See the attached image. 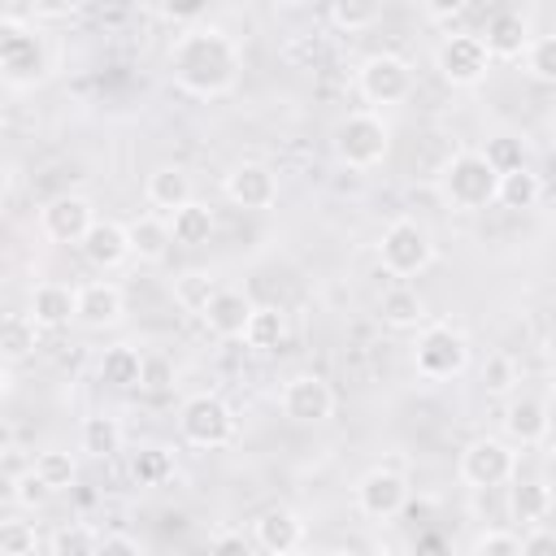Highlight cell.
<instances>
[{
    "instance_id": "cell-1",
    "label": "cell",
    "mask_w": 556,
    "mask_h": 556,
    "mask_svg": "<svg viewBox=\"0 0 556 556\" xmlns=\"http://www.w3.org/2000/svg\"><path fill=\"white\" fill-rule=\"evenodd\" d=\"M243 70V48L235 35L222 26H187L169 43V74L174 87L195 96V100H217L230 96Z\"/></svg>"
},
{
    "instance_id": "cell-2",
    "label": "cell",
    "mask_w": 556,
    "mask_h": 556,
    "mask_svg": "<svg viewBox=\"0 0 556 556\" xmlns=\"http://www.w3.org/2000/svg\"><path fill=\"white\" fill-rule=\"evenodd\" d=\"M434 187H439V195H443L447 208H456V213H478V208L495 204L500 169L486 161L482 148H460V152H452V156L439 165Z\"/></svg>"
},
{
    "instance_id": "cell-3",
    "label": "cell",
    "mask_w": 556,
    "mask_h": 556,
    "mask_svg": "<svg viewBox=\"0 0 556 556\" xmlns=\"http://www.w3.org/2000/svg\"><path fill=\"white\" fill-rule=\"evenodd\" d=\"M330 148H334L339 165H348V169H374L391 152V126L374 109H352L348 117L334 122Z\"/></svg>"
},
{
    "instance_id": "cell-4",
    "label": "cell",
    "mask_w": 556,
    "mask_h": 556,
    "mask_svg": "<svg viewBox=\"0 0 556 556\" xmlns=\"http://www.w3.org/2000/svg\"><path fill=\"white\" fill-rule=\"evenodd\" d=\"M0 74H4L9 91H26L48 78V48H43L39 30H30L17 13H9L0 22Z\"/></svg>"
},
{
    "instance_id": "cell-5",
    "label": "cell",
    "mask_w": 556,
    "mask_h": 556,
    "mask_svg": "<svg viewBox=\"0 0 556 556\" xmlns=\"http://www.w3.org/2000/svg\"><path fill=\"white\" fill-rule=\"evenodd\" d=\"M413 369L426 382H447L469 369V339L452 321H426L413 343Z\"/></svg>"
},
{
    "instance_id": "cell-6",
    "label": "cell",
    "mask_w": 556,
    "mask_h": 556,
    "mask_svg": "<svg viewBox=\"0 0 556 556\" xmlns=\"http://www.w3.org/2000/svg\"><path fill=\"white\" fill-rule=\"evenodd\" d=\"M378 261L391 278H417L434 261V235L417 217H395L378 235Z\"/></svg>"
},
{
    "instance_id": "cell-7",
    "label": "cell",
    "mask_w": 556,
    "mask_h": 556,
    "mask_svg": "<svg viewBox=\"0 0 556 556\" xmlns=\"http://www.w3.org/2000/svg\"><path fill=\"white\" fill-rule=\"evenodd\" d=\"M456 473L465 486L473 491H491V486H508L517 478V443L508 439H495V434H482V439H469L460 460H456Z\"/></svg>"
},
{
    "instance_id": "cell-8",
    "label": "cell",
    "mask_w": 556,
    "mask_h": 556,
    "mask_svg": "<svg viewBox=\"0 0 556 556\" xmlns=\"http://www.w3.org/2000/svg\"><path fill=\"white\" fill-rule=\"evenodd\" d=\"M178 434L191 443V447H226L235 439V413L222 395L213 391H200V395H187L182 408H178Z\"/></svg>"
},
{
    "instance_id": "cell-9",
    "label": "cell",
    "mask_w": 556,
    "mask_h": 556,
    "mask_svg": "<svg viewBox=\"0 0 556 556\" xmlns=\"http://www.w3.org/2000/svg\"><path fill=\"white\" fill-rule=\"evenodd\" d=\"M352 504H356V513L369 517V521H391V517H400L404 504H408V478H404L395 465H374V469H365V473L356 478Z\"/></svg>"
},
{
    "instance_id": "cell-10",
    "label": "cell",
    "mask_w": 556,
    "mask_h": 556,
    "mask_svg": "<svg viewBox=\"0 0 556 556\" xmlns=\"http://www.w3.org/2000/svg\"><path fill=\"white\" fill-rule=\"evenodd\" d=\"M491 48L482 35H447L439 48H434V70L447 87H478L491 70Z\"/></svg>"
},
{
    "instance_id": "cell-11",
    "label": "cell",
    "mask_w": 556,
    "mask_h": 556,
    "mask_svg": "<svg viewBox=\"0 0 556 556\" xmlns=\"http://www.w3.org/2000/svg\"><path fill=\"white\" fill-rule=\"evenodd\" d=\"M356 87L369 104H404L413 96V65L395 52H369L356 70Z\"/></svg>"
},
{
    "instance_id": "cell-12",
    "label": "cell",
    "mask_w": 556,
    "mask_h": 556,
    "mask_svg": "<svg viewBox=\"0 0 556 556\" xmlns=\"http://www.w3.org/2000/svg\"><path fill=\"white\" fill-rule=\"evenodd\" d=\"M96 222V204L78 191H65V195H52L43 208H39V235L48 243H61V248H78L87 239Z\"/></svg>"
},
{
    "instance_id": "cell-13",
    "label": "cell",
    "mask_w": 556,
    "mask_h": 556,
    "mask_svg": "<svg viewBox=\"0 0 556 556\" xmlns=\"http://www.w3.org/2000/svg\"><path fill=\"white\" fill-rule=\"evenodd\" d=\"M334 387L321 374H295L282 382V413L295 426H326L334 417Z\"/></svg>"
},
{
    "instance_id": "cell-14",
    "label": "cell",
    "mask_w": 556,
    "mask_h": 556,
    "mask_svg": "<svg viewBox=\"0 0 556 556\" xmlns=\"http://www.w3.org/2000/svg\"><path fill=\"white\" fill-rule=\"evenodd\" d=\"M222 191L235 208H269L278 200V174L265 161H239L226 169Z\"/></svg>"
},
{
    "instance_id": "cell-15",
    "label": "cell",
    "mask_w": 556,
    "mask_h": 556,
    "mask_svg": "<svg viewBox=\"0 0 556 556\" xmlns=\"http://www.w3.org/2000/svg\"><path fill=\"white\" fill-rule=\"evenodd\" d=\"M500 430L517 447H539L552 434V408H547V400H539V395H508L504 417H500Z\"/></svg>"
},
{
    "instance_id": "cell-16",
    "label": "cell",
    "mask_w": 556,
    "mask_h": 556,
    "mask_svg": "<svg viewBox=\"0 0 556 556\" xmlns=\"http://www.w3.org/2000/svg\"><path fill=\"white\" fill-rule=\"evenodd\" d=\"M122 317H126V295H122L117 282L91 278V282L78 287V313H74V321H78L83 330H109V326H117Z\"/></svg>"
},
{
    "instance_id": "cell-17",
    "label": "cell",
    "mask_w": 556,
    "mask_h": 556,
    "mask_svg": "<svg viewBox=\"0 0 556 556\" xmlns=\"http://www.w3.org/2000/svg\"><path fill=\"white\" fill-rule=\"evenodd\" d=\"M252 547H261L269 556H287V552L304 547V521H300V513L295 508H282V504L256 513V521H252Z\"/></svg>"
},
{
    "instance_id": "cell-18",
    "label": "cell",
    "mask_w": 556,
    "mask_h": 556,
    "mask_svg": "<svg viewBox=\"0 0 556 556\" xmlns=\"http://www.w3.org/2000/svg\"><path fill=\"white\" fill-rule=\"evenodd\" d=\"M78 252L96 269H117V265H126L135 256L130 252V226L126 222H113V217H96L91 230H87V239L78 243Z\"/></svg>"
},
{
    "instance_id": "cell-19",
    "label": "cell",
    "mask_w": 556,
    "mask_h": 556,
    "mask_svg": "<svg viewBox=\"0 0 556 556\" xmlns=\"http://www.w3.org/2000/svg\"><path fill=\"white\" fill-rule=\"evenodd\" d=\"M252 308H256V304H252L239 287H217V291L208 295V304L200 308V321H204L208 334H217V339H243Z\"/></svg>"
},
{
    "instance_id": "cell-20",
    "label": "cell",
    "mask_w": 556,
    "mask_h": 556,
    "mask_svg": "<svg viewBox=\"0 0 556 556\" xmlns=\"http://www.w3.org/2000/svg\"><path fill=\"white\" fill-rule=\"evenodd\" d=\"M26 313H30L43 330H61V326H70L74 313H78V287H65V282H56V278H43V282L30 287Z\"/></svg>"
},
{
    "instance_id": "cell-21",
    "label": "cell",
    "mask_w": 556,
    "mask_h": 556,
    "mask_svg": "<svg viewBox=\"0 0 556 556\" xmlns=\"http://www.w3.org/2000/svg\"><path fill=\"white\" fill-rule=\"evenodd\" d=\"M552 504H556V491H552L547 478H534V473L530 478H521V473L513 478V486H508V517H513L517 530L543 526Z\"/></svg>"
},
{
    "instance_id": "cell-22",
    "label": "cell",
    "mask_w": 556,
    "mask_h": 556,
    "mask_svg": "<svg viewBox=\"0 0 556 556\" xmlns=\"http://www.w3.org/2000/svg\"><path fill=\"white\" fill-rule=\"evenodd\" d=\"M143 361H148V352H139L135 343H113V348L100 352L96 378L104 387H113V391H130V387L143 382Z\"/></svg>"
},
{
    "instance_id": "cell-23",
    "label": "cell",
    "mask_w": 556,
    "mask_h": 556,
    "mask_svg": "<svg viewBox=\"0 0 556 556\" xmlns=\"http://www.w3.org/2000/svg\"><path fill=\"white\" fill-rule=\"evenodd\" d=\"M126 226H130V252H135V261H143V265H161V261L169 256V248H174L169 217L139 213V217L126 222Z\"/></svg>"
},
{
    "instance_id": "cell-24",
    "label": "cell",
    "mask_w": 556,
    "mask_h": 556,
    "mask_svg": "<svg viewBox=\"0 0 556 556\" xmlns=\"http://www.w3.org/2000/svg\"><path fill=\"white\" fill-rule=\"evenodd\" d=\"M482 39H486V48H491L495 61H517V56H526V48H530V26H526L521 13H508V9H504V13H495V17L486 22Z\"/></svg>"
},
{
    "instance_id": "cell-25",
    "label": "cell",
    "mask_w": 556,
    "mask_h": 556,
    "mask_svg": "<svg viewBox=\"0 0 556 556\" xmlns=\"http://www.w3.org/2000/svg\"><path fill=\"white\" fill-rule=\"evenodd\" d=\"M143 200L152 208H161V213H174L178 204L191 200V174L182 165H156L148 174V182H143Z\"/></svg>"
},
{
    "instance_id": "cell-26",
    "label": "cell",
    "mask_w": 556,
    "mask_h": 556,
    "mask_svg": "<svg viewBox=\"0 0 556 556\" xmlns=\"http://www.w3.org/2000/svg\"><path fill=\"white\" fill-rule=\"evenodd\" d=\"M378 317L382 326L391 330H421L426 326V300L413 291V287H387L382 300H378Z\"/></svg>"
},
{
    "instance_id": "cell-27",
    "label": "cell",
    "mask_w": 556,
    "mask_h": 556,
    "mask_svg": "<svg viewBox=\"0 0 556 556\" xmlns=\"http://www.w3.org/2000/svg\"><path fill=\"white\" fill-rule=\"evenodd\" d=\"M39 334L43 326L30 317V313H9L4 326H0V352H4V365H22L39 352Z\"/></svg>"
},
{
    "instance_id": "cell-28",
    "label": "cell",
    "mask_w": 556,
    "mask_h": 556,
    "mask_svg": "<svg viewBox=\"0 0 556 556\" xmlns=\"http://www.w3.org/2000/svg\"><path fill=\"white\" fill-rule=\"evenodd\" d=\"M213 226H217V222H213V208H208L204 200H195V195L169 213V235H174V243H182V248L208 243Z\"/></svg>"
},
{
    "instance_id": "cell-29",
    "label": "cell",
    "mask_w": 556,
    "mask_h": 556,
    "mask_svg": "<svg viewBox=\"0 0 556 556\" xmlns=\"http://www.w3.org/2000/svg\"><path fill=\"white\" fill-rule=\"evenodd\" d=\"M122 421L117 417H109V413H91V417H83V426H78V447L91 456V460H109V456H117L122 452Z\"/></svg>"
},
{
    "instance_id": "cell-30",
    "label": "cell",
    "mask_w": 556,
    "mask_h": 556,
    "mask_svg": "<svg viewBox=\"0 0 556 556\" xmlns=\"http://www.w3.org/2000/svg\"><path fill=\"white\" fill-rule=\"evenodd\" d=\"M539 200H543V178L530 165H517V169H504L500 174L495 204H504V208H534Z\"/></svg>"
},
{
    "instance_id": "cell-31",
    "label": "cell",
    "mask_w": 556,
    "mask_h": 556,
    "mask_svg": "<svg viewBox=\"0 0 556 556\" xmlns=\"http://www.w3.org/2000/svg\"><path fill=\"white\" fill-rule=\"evenodd\" d=\"M174 478V452L165 443H143L130 452V482L135 486H165Z\"/></svg>"
},
{
    "instance_id": "cell-32",
    "label": "cell",
    "mask_w": 556,
    "mask_h": 556,
    "mask_svg": "<svg viewBox=\"0 0 556 556\" xmlns=\"http://www.w3.org/2000/svg\"><path fill=\"white\" fill-rule=\"evenodd\" d=\"M282 339H287V313H282L278 304H256L252 317H248L243 343H248L252 352H274Z\"/></svg>"
},
{
    "instance_id": "cell-33",
    "label": "cell",
    "mask_w": 556,
    "mask_h": 556,
    "mask_svg": "<svg viewBox=\"0 0 556 556\" xmlns=\"http://www.w3.org/2000/svg\"><path fill=\"white\" fill-rule=\"evenodd\" d=\"M30 469L48 482L52 495H56V491H70L74 478H78V460H74L65 447H43V452H35V456H30Z\"/></svg>"
},
{
    "instance_id": "cell-34",
    "label": "cell",
    "mask_w": 556,
    "mask_h": 556,
    "mask_svg": "<svg viewBox=\"0 0 556 556\" xmlns=\"http://www.w3.org/2000/svg\"><path fill=\"white\" fill-rule=\"evenodd\" d=\"M48 556H100V530L74 521V526H56L48 534Z\"/></svg>"
},
{
    "instance_id": "cell-35",
    "label": "cell",
    "mask_w": 556,
    "mask_h": 556,
    "mask_svg": "<svg viewBox=\"0 0 556 556\" xmlns=\"http://www.w3.org/2000/svg\"><path fill=\"white\" fill-rule=\"evenodd\" d=\"M326 4H330V22L348 35L369 30L382 17V0H326Z\"/></svg>"
},
{
    "instance_id": "cell-36",
    "label": "cell",
    "mask_w": 556,
    "mask_h": 556,
    "mask_svg": "<svg viewBox=\"0 0 556 556\" xmlns=\"http://www.w3.org/2000/svg\"><path fill=\"white\" fill-rule=\"evenodd\" d=\"M517 382H521V369H517V361L508 352H491L482 361V391L486 395H513Z\"/></svg>"
},
{
    "instance_id": "cell-37",
    "label": "cell",
    "mask_w": 556,
    "mask_h": 556,
    "mask_svg": "<svg viewBox=\"0 0 556 556\" xmlns=\"http://www.w3.org/2000/svg\"><path fill=\"white\" fill-rule=\"evenodd\" d=\"M521 65H526V74L534 83L556 87V35H534L530 48H526V56H521Z\"/></svg>"
},
{
    "instance_id": "cell-38",
    "label": "cell",
    "mask_w": 556,
    "mask_h": 556,
    "mask_svg": "<svg viewBox=\"0 0 556 556\" xmlns=\"http://www.w3.org/2000/svg\"><path fill=\"white\" fill-rule=\"evenodd\" d=\"M39 547H48V539L35 534V521L9 517V521L0 526V556H35Z\"/></svg>"
},
{
    "instance_id": "cell-39",
    "label": "cell",
    "mask_w": 556,
    "mask_h": 556,
    "mask_svg": "<svg viewBox=\"0 0 556 556\" xmlns=\"http://www.w3.org/2000/svg\"><path fill=\"white\" fill-rule=\"evenodd\" d=\"M213 291H217V282H213V274H204V269H191V274H182V278L174 282V300H178L187 313H200Z\"/></svg>"
},
{
    "instance_id": "cell-40",
    "label": "cell",
    "mask_w": 556,
    "mask_h": 556,
    "mask_svg": "<svg viewBox=\"0 0 556 556\" xmlns=\"http://www.w3.org/2000/svg\"><path fill=\"white\" fill-rule=\"evenodd\" d=\"M469 552L473 556H521V530L513 526H495V530H482V534H473V543H469Z\"/></svg>"
},
{
    "instance_id": "cell-41",
    "label": "cell",
    "mask_w": 556,
    "mask_h": 556,
    "mask_svg": "<svg viewBox=\"0 0 556 556\" xmlns=\"http://www.w3.org/2000/svg\"><path fill=\"white\" fill-rule=\"evenodd\" d=\"M52 491H48V482L26 465L22 473H9V500L17 504V508H39L43 500H48Z\"/></svg>"
},
{
    "instance_id": "cell-42",
    "label": "cell",
    "mask_w": 556,
    "mask_h": 556,
    "mask_svg": "<svg viewBox=\"0 0 556 556\" xmlns=\"http://www.w3.org/2000/svg\"><path fill=\"white\" fill-rule=\"evenodd\" d=\"M482 152H486V161H491L500 174H504V169H517V165H526V143H521L517 135H491Z\"/></svg>"
},
{
    "instance_id": "cell-43",
    "label": "cell",
    "mask_w": 556,
    "mask_h": 556,
    "mask_svg": "<svg viewBox=\"0 0 556 556\" xmlns=\"http://www.w3.org/2000/svg\"><path fill=\"white\" fill-rule=\"evenodd\" d=\"M169 387H174V365H169V356H148V361H143V382H139V391L161 395V391H169Z\"/></svg>"
},
{
    "instance_id": "cell-44",
    "label": "cell",
    "mask_w": 556,
    "mask_h": 556,
    "mask_svg": "<svg viewBox=\"0 0 556 556\" xmlns=\"http://www.w3.org/2000/svg\"><path fill=\"white\" fill-rule=\"evenodd\" d=\"M143 543L126 530H100V556H139Z\"/></svg>"
},
{
    "instance_id": "cell-45",
    "label": "cell",
    "mask_w": 556,
    "mask_h": 556,
    "mask_svg": "<svg viewBox=\"0 0 556 556\" xmlns=\"http://www.w3.org/2000/svg\"><path fill=\"white\" fill-rule=\"evenodd\" d=\"M521 556H556V534L543 526L521 530Z\"/></svg>"
},
{
    "instance_id": "cell-46",
    "label": "cell",
    "mask_w": 556,
    "mask_h": 556,
    "mask_svg": "<svg viewBox=\"0 0 556 556\" xmlns=\"http://www.w3.org/2000/svg\"><path fill=\"white\" fill-rule=\"evenodd\" d=\"M78 4H83V0H26L30 17H43V22H61V17L78 13Z\"/></svg>"
},
{
    "instance_id": "cell-47",
    "label": "cell",
    "mask_w": 556,
    "mask_h": 556,
    "mask_svg": "<svg viewBox=\"0 0 556 556\" xmlns=\"http://www.w3.org/2000/svg\"><path fill=\"white\" fill-rule=\"evenodd\" d=\"M248 534L243 530H226V526H217V530H208V547L213 552H248Z\"/></svg>"
},
{
    "instance_id": "cell-48",
    "label": "cell",
    "mask_w": 556,
    "mask_h": 556,
    "mask_svg": "<svg viewBox=\"0 0 556 556\" xmlns=\"http://www.w3.org/2000/svg\"><path fill=\"white\" fill-rule=\"evenodd\" d=\"M208 9V0H161V13L174 22H195Z\"/></svg>"
},
{
    "instance_id": "cell-49",
    "label": "cell",
    "mask_w": 556,
    "mask_h": 556,
    "mask_svg": "<svg viewBox=\"0 0 556 556\" xmlns=\"http://www.w3.org/2000/svg\"><path fill=\"white\" fill-rule=\"evenodd\" d=\"M421 4V13L426 17H434V22H452V17H460L465 13V4L469 0H417Z\"/></svg>"
},
{
    "instance_id": "cell-50",
    "label": "cell",
    "mask_w": 556,
    "mask_h": 556,
    "mask_svg": "<svg viewBox=\"0 0 556 556\" xmlns=\"http://www.w3.org/2000/svg\"><path fill=\"white\" fill-rule=\"evenodd\" d=\"M547 361L556 365V326H552V334H547Z\"/></svg>"
},
{
    "instance_id": "cell-51",
    "label": "cell",
    "mask_w": 556,
    "mask_h": 556,
    "mask_svg": "<svg viewBox=\"0 0 556 556\" xmlns=\"http://www.w3.org/2000/svg\"><path fill=\"white\" fill-rule=\"evenodd\" d=\"M282 4H291V9H304V4H313V0H282Z\"/></svg>"
},
{
    "instance_id": "cell-52",
    "label": "cell",
    "mask_w": 556,
    "mask_h": 556,
    "mask_svg": "<svg viewBox=\"0 0 556 556\" xmlns=\"http://www.w3.org/2000/svg\"><path fill=\"white\" fill-rule=\"evenodd\" d=\"M552 369H556V365H552ZM552 400H556V374H552Z\"/></svg>"
}]
</instances>
